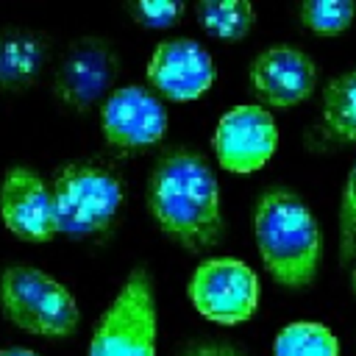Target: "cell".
Segmentation results:
<instances>
[{"label":"cell","mask_w":356,"mask_h":356,"mask_svg":"<svg viewBox=\"0 0 356 356\" xmlns=\"http://www.w3.org/2000/svg\"><path fill=\"white\" fill-rule=\"evenodd\" d=\"M147 209L161 234L189 253L214 248L222 234L220 181L211 161L186 145L167 147L147 178Z\"/></svg>","instance_id":"1"},{"label":"cell","mask_w":356,"mask_h":356,"mask_svg":"<svg viewBox=\"0 0 356 356\" xmlns=\"http://www.w3.org/2000/svg\"><path fill=\"white\" fill-rule=\"evenodd\" d=\"M250 231L259 256L275 284L306 289L320 270V225L309 203L289 186L264 189L250 211Z\"/></svg>","instance_id":"2"},{"label":"cell","mask_w":356,"mask_h":356,"mask_svg":"<svg viewBox=\"0 0 356 356\" xmlns=\"http://www.w3.org/2000/svg\"><path fill=\"white\" fill-rule=\"evenodd\" d=\"M58 234L70 239L106 236L125 209V178L106 161H64L50 175Z\"/></svg>","instance_id":"3"},{"label":"cell","mask_w":356,"mask_h":356,"mask_svg":"<svg viewBox=\"0 0 356 356\" xmlns=\"http://www.w3.org/2000/svg\"><path fill=\"white\" fill-rule=\"evenodd\" d=\"M0 312L17 328L44 339H67L81 323L75 295L31 261H11L0 273Z\"/></svg>","instance_id":"4"},{"label":"cell","mask_w":356,"mask_h":356,"mask_svg":"<svg viewBox=\"0 0 356 356\" xmlns=\"http://www.w3.org/2000/svg\"><path fill=\"white\" fill-rule=\"evenodd\" d=\"M156 331L153 275L145 264H136L97 320L89 339V356H156Z\"/></svg>","instance_id":"5"},{"label":"cell","mask_w":356,"mask_h":356,"mask_svg":"<svg viewBox=\"0 0 356 356\" xmlns=\"http://www.w3.org/2000/svg\"><path fill=\"white\" fill-rule=\"evenodd\" d=\"M186 295L195 312L217 325H239L250 320L261 300L256 270L234 256L203 259L189 275Z\"/></svg>","instance_id":"6"},{"label":"cell","mask_w":356,"mask_h":356,"mask_svg":"<svg viewBox=\"0 0 356 356\" xmlns=\"http://www.w3.org/2000/svg\"><path fill=\"white\" fill-rule=\"evenodd\" d=\"M117 75L120 56L114 44L103 36H81L70 42L56 67L53 95L67 111L86 114L117 89Z\"/></svg>","instance_id":"7"},{"label":"cell","mask_w":356,"mask_h":356,"mask_svg":"<svg viewBox=\"0 0 356 356\" xmlns=\"http://www.w3.org/2000/svg\"><path fill=\"white\" fill-rule=\"evenodd\" d=\"M167 106L164 100L142 83L117 86L100 106V128L111 147L122 153H136L159 145L167 134Z\"/></svg>","instance_id":"8"},{"label":"cell","mask_w":356,"mask_h":356,"mask_svg":"<svg viewBox=\"0 0 356 356\" xmlns=\"http://www.w3.org/2000/svg\"><path fill=\"white\" fill-rule=\"evenodd\" d=\"M278 145L275 117L259 103L231 106L214 128V156L228 172H256L261 170Z\"/></svg>","instance_id":"9"},{"label":"cell","mask_w":356,"mask_h":356,"mask_svg":"<svg viewBox=\"0 0 356 356\" xmlns=\"http://www.w3.org/2000/svg\"><path fill=\"white\" fill-rule=\"evenodd\" d=\"M147 83L164 100L189 103L203 97L217 81V64L211 53L189 36L164 39L153 47L147 58Z\"/></svg>","instance_id":"10"},{"label":"cell","mask_w":356,"mask_h":356,"mask_svg":"<svg viewBox=\"0 0 356 356\" xmlns=\"http://www.w3.org/2000/svg\"><path fill=\"white\" fill-rule=\"evenodd\" d=\"M248 83L261 103L273 108H292L312 97L317 86V64L295 44H270L253 56Z\"/></svg>","instance_id":"11"},{"label":"cell","mask_w":356,"mask_h":356,"mask_svg":"<svg viewBox=\"0 0 356 356\" xmlns=\"http://www.w3.org/2000/svg\"><path fill=\"white\" fill-rule=\"evenodd\" d=\"M3 225L25 242H50L58 234L50 184L25 164L6 170L0 184Z\"/></svg>","instance_id":"12"},{"label":"cell","mask_w":356,"mask_h":356,"mask_svg":"<svg viewBox=\"0 0 356 356\" xmlns=\"http://www.w3.org/2000/svg\"><path fill=\"white\" fill-rule=\"evenodd\" d=\"M50 61V36L33 28H0V89L19 95L39 83Z\"/></svg>","instance_id":"13"},{"label":"cell","mask_w":356,"mask_h":356,"mask_svg":"<svg viewBox=\"0 0 356 356\" xmlns=\"http://www.w3.org/2000/svg\"><path fill=\"white\" fill-rule=\"evenodd\" d=\"M314 136L320 147L356 145V67L325 83Z\"/></svg>","instance_id":"14"},{"label":"cell","mask_w":356,"mask_h":356,"mask_svg":"<svg viewBox=\"0 0 356 356\" xmlns=\"http://www.w3.org/2000/svg\"><path fill=\"white\" fill-rule=\"evenodd\" d=\"M195 17L209 36L222 42H239L256 25V8L248 0H200Z\"/></svg>","instance_id":"15"},{"label":"cell","mask_w":356,"mask_h":356,"mask_svg":"<svg viewBox=\"0 0 356 356\" xmlns=\"http://www.w3.org/2000/svg\"><path fill=\"white\" fill-rule=\"evenodd\" d=\"M273 356H339V339L323 323L295 320L275 334Z\"/></svg>","instance_id":"16"},{"label":"cell","mask_w":356,"mask_h":356,"mask_svg":"<svg viewBox=\"0 0 356 356\" xmlns=\"http://www.w3.org/2000/svg\"><path fill=\"white\" fill-rule=\"evenodd\" d=\"M303 28L320 36H337L353 25L356 3L353 0H306L298 8Z\"/></svg>","instance_id":"17"},{"label":"cell","mask_w":356,"mask_h":356,"mask_svg":"<svg viewBox=\"0 0 356 356\" xmlns=\"http://www.w3.org/2000/svg\"><path fill=\"white\" fill-rule=\"evenodd\" d=\"M339 267H350L356 261V161L345 178L342 200H339Z\"/></svg>","instance_id":"18"},{"label":"cell","mask_w":356,"mask_h":356,"mask_svg":"<svg viewBox=\"0 0 356 356\" xmlns=\"http://www.w3.org/2000/svg\"><path fill=\"white\" fill-rule=\"evenodd\" d=\"M128 11L142 28H172L186 14V6L178 0H136Z\"/></svg>","instance_id":"19"},{"label":"cell","mask_w":356,"mask_h":356,"mask_svg":"<svg viewBox=\"0 0 356 356\" xmlns=\"http://www.w3.org/2000/svg\"><path fill=\"white\" fill-rule=\"evenodd\" d=\"M178 356H248L239 345L222 342V339H197L189 342Z\"/></svg>","instance_id":"20"},{"label":"cell","mask_w":356,"mask_h":356,"mask_svg":"<svg viewBox=\"0 0 356 356\" xmlns=\"http://www.w3.org/2000/svg\"><path fill=\"white\" fill-rule=\"evenodd\" d=\"M0 356H39V353L31 350V348H19V345H14V348H3Z\"/></svg>","instance_id":"21"},{"label":"cell","mask_w":356,"mask_h":356,"mask_svg":"<svg viewBox=\"0 0 356 356\" xmlns=\"http://www.w3.org/2000/svg\"><path fill=\"white\" fill-rule=\"evenodd\" d=\"M350 289H353V295H356V261H353V267H350Z\"/></svg>","instance_id":"22"}]
</instances>
